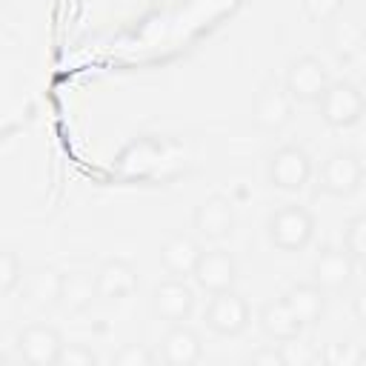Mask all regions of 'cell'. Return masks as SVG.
Here are the masks:
<instances>
[{
  "label": "cell",
  "mask_w": 366,
  "mask_h": 366,
  "mask_svg": "<svg viewBox=\"0 0 366 366\" xmlns=\"http://www.w3.org/2000/svg\"><path fill=\"white\" fill-rule=\"evenodd\" d=\"M60 283H63V272L54 266H43V263L31 266L20 277L23 297L34 309H54L60 303Z\"/></svg>",
  "instance_id": "14"
},
{
  "label": "cell",
  "mask_w": 366,
  "mask_h": 366,
  "mask_svg": "<svg viewBox=\"0 0 366 366\" xmlns=\"http://www.w3.org/2000/svg\"><path fill=\"white\" fill-rule=\"evenodd\" d=\"M292 114H295V100L283 89V83L274 77L263 80L252 100V120L266 132H277L292 120Z\"/></svg>",
  "instance_id": "7"
},
{
  "label": "cell",
  "mask_w": 366,
  "mask_h": 366,
  "mask_svg": "<svg viewBox=\"0 0 366 366\" xmlns=\"http://www.w3.org/2000/svg\"><path fill=\"white\" fill-rule=\"evenodd\" d=\"M280 352H283V363L286 366H312V363H320V349H312L309 343H300V337L280 343Z\"/></svg>",
  "instance_id": "24"
},
{
  "label": "cell",
  "mask_w": 366,
  "mask_h": 366,
  "mask_svg": "<svg viewBox=\"0 0 366 366\" xmlns=\"http://www.w3.org/2000/svg\"><path fill=\"white\" fill-rule=\"evenodd\" d=\"M63 346V335L51 323H31L17 335V352L31 366H54Z\"/></svg>",
  "instance_id": "12"
},
{
  "label": "cell",
  "mask_w": 366,
  "mask_h": 366,
  "mask_svg": "<svg viewBox=\"0 0 366 366\" xmlns=\"http://www.w3.org/2000/svg\"><path fill=\"white\" fill-rule=\"evenodd\" d=\"M283 300L289 303V309L295 312V317L303 326L320 323V317L326 312V292L317 283H295V286L286 289Z\"/></svg>",
  "instance_id": "18"
},
{
  "label": "cell",
  "mask_w": 366,
  "mask_h": 366,
  "mask_svg": "<svg viewBox=\"0 0 366 366\" xmlns=\"http://www.w3.org/2000/svg\"><path fill=\"white\" fill-rule=\"evenodd\" d=\"M249 363H254V366H286L283 363V352H280V343L274 346H260V349H254L252 355H249Z\"/></svg>",
  "instance_id": "28"
},
{
  "label": "cell",
  "mask_w": 366,
  "mask_h": 366,
  "mask_svg": "<svg viewBox=\"0 0 366 366\" xmlns=\"http://www.w3.org/2000/svg\"><path fill=\"white\" fill-rule=\"evenodd\" d=\"M234 223H237L234 206L223 194H209L206 200L197 203L192 214V226L203 240H226L234 232Z\"/></svg>",
  "instance_id": "11"
},
{
  "label": "cell",
  "mask_w": 366,
  "mask_h": 366,
  "mask_svg": "<svg viewBox=\"0 0 366 366\" xmlns=\"http://www.w3.org/2000/svg\"><path fill=\"white\" fill-rule=\"evenodd\" d=\"M343 249L355 263L366 257V214H355L343 226Z\"/></svg>",
  "instance_id": "21"
},
{
  "label": "cell",
  "mask_w": 366,
  "mask_h": 366,
  "mask_svg": "<svg viewBox=\"0 0 366 366\" xmlns=\"http://www.w3.org/2000/svg\"><path fill=\"white\" fill-rule=\"evenodd\" d=\"M149 303H152V315L157 320L183 323L194 312V289L183 277H169L152 289Z\"/></svg>",
  "instance_id": "8"
},
{
  "label": "cell",
  "mask_w": 366,
  "mask_h": 366,
  "mask_svg": "<svg viewBox=\"0 0 366 366\" xmlns=\"http://www.w3.org/2000/svg\"><path fill=\"white\" fill-rule=\"evenodd\" d=\"M97 297L94 292V274L74 269V272H63V283H60V303L66 312H83L92 306V300Z\"/></svg>",
  "instance_id": "19"
},
{
  "label": "cell",
  "mask_w": 366,
  "mask_h": 366,
  "mask_svg": "<svg viewBox=\"0 0 366 366\" xmlns=\"http://www.w3.org/2000/svg\"><path fill=\"white\" fill-rule=\"evenodd\" d=\"M355 315H357V320H360V323L366 320V312H363V295H357V297H355Z\"/></svg>",
  "instance_id": "29"
},
{
  "label": "cell",
  "mask_w": 366,
  "mask_h": 366,
  "mask_svg": "<svg viewBox=\"0 0 366 366\" xmlns=\"http://www.w3.org/2000/svg\"><path fill=\"white\" fill-rule=\"evenodd\" d=\"M320 120L332 129H349L363 117V92L352 80H335L317 97Z\"/></svg>",
  "instance_id": "2"
},
{
  "label": "cell",
  "mask_w": 366,
  "mask_h": 366,
  "mask_svg": "<svg viewBox=\"0 0 366 366\" xmlns=\"http://www.w3.org/2000/svg\"><path fill=\"white\" fill-rule=\"evenodd\" d=\"M200 252H203V246H200L192 234L177 232V234H169V237L160 243L157 257H160V266H163L172 277H183V280H186V277H192V269H194Z\"/></svg>",
  "instance_id": "17"
},
{
  "label": "cell",
  "mask_w": 366,
  "mask_h": 366,
  "mask_svg": "<svg viewBox=\"0 0 366 366\" xmlns=\"http://www.w3.org/2000/svg\"><path fill=\"white\" fill-rule=\"evenodd\" d=\"M266 174H269V183L274 189L300 192L312 177V157H309V152L303 146L286 143V146H280V149H274L269 154Z\"/></svg>",
  "instance_id": "4"
},
{
  "label": "cell",
  "mask_w": 366,
  "mask_h": 366,
  "mask_svg": "<svg viewBox=\"0 0 366 366\" xmlns=\"http://www.w3.org/2000/svg\"><path fill=\"white\" fill-rule=\"evenodd\" d=\"M366 352L357 343H326L320 349V360L329 366H357L363 363Z\"/></svg>",
  "instance_id": "22"
},
{
  "label": "cell",
  "mask_w": 366,
  "mask_h": 366,
  "mask_svg": "<svg viewBox=\"0 0 366 366\" xmlns=\"http://www.w3.org/2000/svg\"><path fill=\"white\" fill-rule=\"evenodd\" d=\"M257 326L260 332L274 340V343H286V340H295L303 335V323L295 317V312L289 309V303L283 297H274V300H266L257 312Z\"/></svg>",
  "instance_id": "16"
},
{
  "label": "cell",
  "mask_w": 366,
  "mask_h": 366,
  "mask_svg": "<svg viewBox=\"0 0 366 366\" xmlns=\"http://www.w3.org/2000/svg\"><path fill=\"white\" fill-rule=\"evenodd\" d=\"M192 277L194 283L209 292V295H217V292H229L234 289L237 283V260L232 252L226 249H209V252H200L194 269H192Z\"/></svg>",
  "instance_id": "9"
},
{
  "label": "cell",
  "mask_w": 366,
  "mask_h": 366,
  "mask_svg": "<svg viewBox=\"0 0 366 366\" xmlns=\"http://www.w3.org/2000/svg\"><path fill=\"white\" fill-rule=\"evenodd\" d=\"M266 237L277 252H303L315 237V214L297 203H286L269 214Z\"/></svg>",
  "instance_id": "1"
},
{
  "label": "cell",
  "mask_w": 366,
  "mask_h": 366,
  "mask_svg": "<svg viewBox=\"0 0 366 366\" xmlns=\"http://www.w3.org/2000/svg\"><path fill=\"white\" fill-rule=\"evenodd\" d=\"M355 274V260L346 254L340 246H323L312 263V283H317L323 292H343L352 283Z\"/></svg>",
  "instance_id": "13"
},
{
  "label": "cell",
  "mask_w": 366,
  "mask_h": 366,
  "mask_svg": "<svg viewBox=\"0 0 366 366\" xmlns=\"http://www.w3.org/2000/svg\"><path fill=\"white\" fill-rule=\"evenodd\" d=\"M154 360H157L154 352L143 343H123L112 357V363H117V366H152Z\"/></svg>",
  "instance_id": "25"
},
{
  "label": "cell",
  "mask_w": 366,
  "mask_h": 366,
  "mask_svg": "<svg viewBox=\"0 0 366 366\" xmlns=\"http://www.w3.org/2000/svg\"><path fill=\"white\" fill-rule=\"evenodd\" d=\"M20 277H23V263H20L17 252L0 249V297L11 295L20 286Z\"/></svg>",
  "instance_id": "23"
},
{
  "label": "cell",
  "mask_w": 366,
  "mask_h": 366,
  "mask_svg": "<svg viewBox=\"0 0 366 366\" xmlns=\"http://www.w3.org/2000/svg\"><path fill=\"white\" fill-rule=\"evenodd\" d=\"M326 86H329V69L323 66L320 57L300 54V57L289 60L283 89L289 92V97L295 103H317V97L323 94Z\"/></svg>",
  "instance_id": "5"
},
{
  "label": "cell",
  "mask_w": 366,
  "mask_h": 366,
  "mask_svg": "<svg viewBox=\"0 0 366 366\" xmlns=\"http://www.w3.org/2000/svg\"><path fill=\"white\" fill-rule=\"evenodd\" d=\"M6 360H9V357H6V355H3V352H0V366H3V363H6Z\"/></svg>",
  "instance_id": "30"
},
{
  "label": "cell",
  "mask_w": 366,
  "mask_h": 366,
  "mask_svg": "<svg viewBox=\"0 0 366 366\" xmlns=\"http://www.w3.org/2000/svg\"><path fill=\"white\" fill-rule=\"evenodd\" d=\"M54 366H97V355L86 343H66L63 340Z\"/></svg>",
  "instance_id": "26"
},
{
  "label": "cell",
  "mask_w": 366,
  "mask_h": 366,
  "mask_svg": "<svg viewBox=\"0 0 366 366\" xmlns=\"http://www.w3.org/2000/svg\"><path fill=\"white\" fill-rule=\"evenodd\" d=\"M160 357L169 366H194L203 357V337L186 323H172L160 340Z\"/></svg>",
  "instance_id": "15"
},
{
  "label": "cell",
  "mask_w": 366,
  "mask_h": 366,
  "mask_svg": "<svg viewBox=\"0 0 366 366\" xmlns=\"http://www.w3.org/2000/svg\"><path fill=\"white\" fill-rule=\"evenodd\" d=\"M363 183V160L355 152H335L317 172V189L332 197H352Z\"/></svg>",
  "instance_id": "6"
},
{
  "label": "cell",
  "mask_w": 366,
  "mask_h": 366,
  "mask_svg": "<svg viewBox=\"0 0 366 366\" xmlns=\"http://www.w3.org/2000/svg\"><path fill=\"white\" fill-rule=\"evenodd\" d=\"M140 289V274L137 269L123 260V257H109L97 266L94 272V292L100 300L114 303V300H126Z\"/></svg>",
  "instance_id": "10"
},
{
  "label": "cell",
  "mask_w": 366,
  "mask_h": 366,
  "mask_svg": "<svg viewBox=\"0 0 366 366\" xmlns=\"http://www.w3.org/2000/svg\"><path fill=\"white\" fill-rule=\"evenodd\" d=\"M203 320H206V329L220 335V337H237L249 329L252 323V309L246 303L243 295H237L234 289L229 292H217L212 295V300L206 303V312H203Z\"/></svg>",
  "instance_id": "3"
},
{
  "label": "cell",
  "mask_w": 366,
  "mask_h": 366,
  "mask_svg": "<svg viewBox=\"0 0 366 366\" xmlns=\"http://www.w3.org/2000/svg\"><path fill=\"white\" fill-rule=\"evenodd\" d=\"M343 9V0H303V14L312 23H329Z\"/></svg>",
  "instance_id": "27"
},
{
  "label": "cell",
  "mask_w": 366,
  "mask_h": 366,
  "mask_svg": "<svg viewBox=\"0 0 366 366\" xmlns=\"http://www.w3.org/2000/svg\"><path fill=\"white\" fill-rule=\"evenodd\" d=\"M326 40H329V49H332L340 60H349V57L357 54L360 46H363V29H360V23H355V20L332 17V20H329Z\"/></svg>",
  "instance_id": "20"
}]
</instances>
